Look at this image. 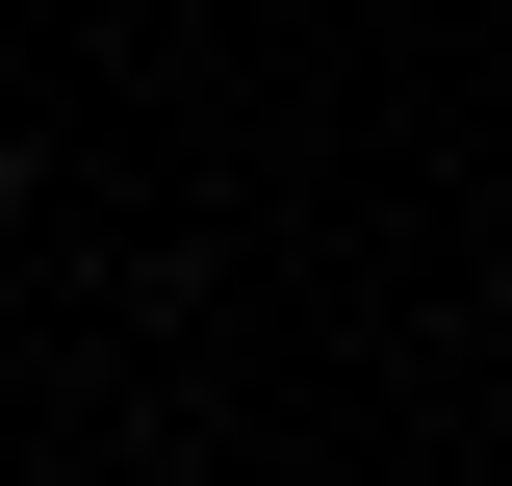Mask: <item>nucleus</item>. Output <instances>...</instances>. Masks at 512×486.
Wrapping results in <instances>:
<instances>
[{"mask_svg": "<svg viewBox=\"0 0 512 486\" xmlns=\"http://www.w3.org/2000/svg\"><path fill=\"white\" fill-rule=\"evenodd\" d=\"M0 231H26V154H0Z\"/></svg>", "mask_w": 512, "mask_h": 486, "instance_id": "f257e3e1", "label": "nucleus"}]
</instances>
